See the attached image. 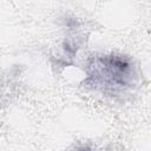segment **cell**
I'll list each match as a JSON object with an SVG mask.
<instances>
[{
  "instance_id": "6da1fadb",
  "label": "cell",
  "mask_w": 151,
  "mask_h": 151,
  "mask_svg": "<svg viewBox=\"0 0 151 151\" xmlns=\"http://www.w3.org/2000/svg\"><path fill=\"white\" fill-rule=\"evenodd\" d=\"M83 84L103 92L118 93L131 88L136 83L132 60L123 54H93L84 67Z\"/></svg>"
}]
</instances>
